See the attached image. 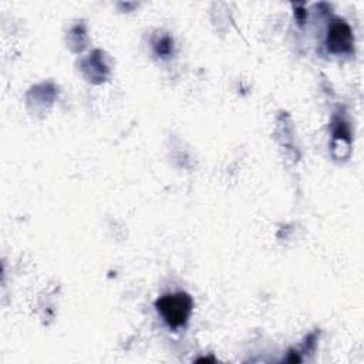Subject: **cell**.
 <instances>
[{"label": "cell", "instance_id": "cell-1", "mask_svg": "<svg viewBox=\"0 0 364 364\" xmlns=\"http://www.w3.org/2000/svg\"><path fill=\"white\" fill-rule=\"evenodd\" d=\"M155 307L169 327L179 328L188 323L193 309V300L185 291H175L159 297Z\"/></svg>", "mask_w": 364, "mask_h": 364}, {"label": "cell", "instance_id": "cell-2", "mask_svg": "<svg viewBox=\"0 0 364 364\" xmlns=\"http://www.w3.org/2000/svg\"><path fill=\"white\" fill-rule=\"evenodd\" d=\"M326 44L328 51L334 54H344L351 51L354 44V37L350 26L340 18H336L334 21H331L327 30Z\"/></svg>", "mask_w": 364, "mask_h": 364}, {"label": "cell", "instance_id": "cell-3", "mask_svg": "<svg viewBox=\"0 0 364 364\" xmlns=\"http://www.w3.org/2000/svg\"><path fill=\"white\" fill-rule=\"evenodd\" d=\"M155 53L161 57H166L172 53V40L169 37H162L156 44H155Z\"/></svg>", "mask_w": 364, "mask_h": 364}]
</instances>
